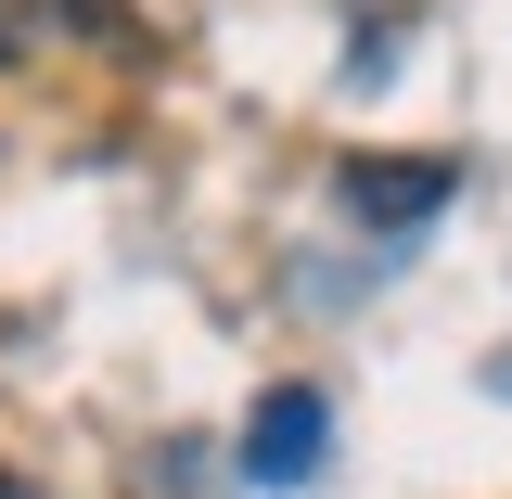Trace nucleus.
Listing matches in <instances>:
<instances>
[{
	"label": "nucleus",
	"instance_id": "nucleus-1",
	"mask_svg": "<svg viewBox=\"0 0 512 499\" xmlns=\"http://www.w3.org/2000/svg\"><path fill=\"white\" fill-rule=\"evenodd\" d=\"M346 218H372V231H410V218H436L448 192H461V167L448 154H346Z\"/></svg>",
	"mask_w": 512,
	"mask_h": 499
},
{
	"label": "nucleus",
	"instance_id": "nucleus-2",
	"mask_svg": "<svg viewBox=\"0 0 512 499\" xmlns=\"http://www.w3.org/2000/svg\"><path fill=\"white\" fill-rule=\"evenodd\" d=\"M320 436H333V423H320V397H308V384H282V397L256 410V436H244V474L295 487V474H320Z\"/></svg>",
	"mask_w": 512,
	"mask_h": 499
},
{
	"label": "nucleus",
	"instance_id": "nucleus-3",
	"mask_svg": "<svg viewBox=\"0 0 512 499\" xmlns=\"http://www.w3.org/2000/svg\"><path fill=\"white\" fill-rule=\"evenodd\" d=\"M26 52H39V0H0V77H13Z\"/></svg>",
	"mask_w": 512,
	"mask_h": 499
},
{
	"label": "nucleus",
	"instance_id": "nucleus-4",
	"mask_svg": "<svg viewBox=\"0 0 512 499\" xmlns=\"http://www.w3.org/2000/svg\"><path fill=\"white\" fill-rule=\"evenodd\" d=\"M0 499H26V474H13V461H0Z\"/></svg>",
	"mask_w": 512,
	"mask_h": 499
}]
</instances>
